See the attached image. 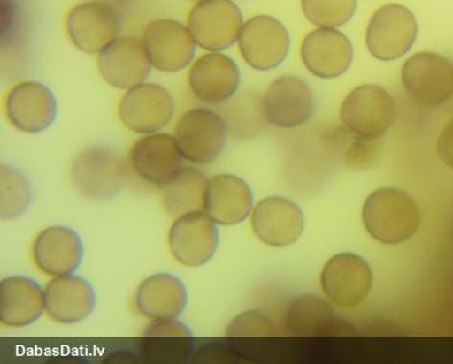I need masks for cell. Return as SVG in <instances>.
Listing matches in <instances>:
<instances>
[{"label":"cell","instance_id":"1","mask_svg":"<svg viewBox=\"0 0 453 364\" xmlns=\"http://www.w3.org/2000/svg\"><path fill=\"white\" fill-rule=\"evenodd\" d=\"M362 222L372 239L386 245L409 241L421 224L418 204L407 192L381 188L366 199Z\"/></svg>","mask_w":453,"mask_h":364},{"label":"cell","instance_id":"2","mask_svg":"<svg viewBox=\"0 0 453 364\" xmlns=\"http://www.w3.org/2000/svg\"><path fill=\"white\" fill-rule=\"evenodd\" d=\"M402 83L415 103L441 105L453 95V63L439 53H415L402 68Z\"/></svg>","mask_w":453,"mask_h":364},{"label":"cell","instance_id":"3","mask_svg":"<svg viewBox=\"0 0 453 364\" xmlns=\"http://www.w3.org/2000/svg\"><path fill=\"white\" fill-rule=\"evenodd\" d=\"M395 118L394 98L380 86H359L342 103V124L361 138H381L391 128Z\"/></svg>","mask_w":453,"mask_h":364},{"label":"cell","instance_id":"4","mask_svg":"<svg viewBox=\"0 0 453 364\" xmlns=\"http://www.w3.org/2000/svg\"><path fill=\"white\" fill-rule=\"evenodd\" d=\"M418 35L415 15L402 4L380 7L366 29V47L372 57L392 62L404 57Z\"/></svg>","mask_w":453,"mask_h":364},{"label":"cell","instance_id":"5","mask_svg":"<svg viewBox=\"0 0 453 364\" xmlns=\"http://www.w3.org/2000/svg\"><path fill=\"white\" fill-rule=\"evenodd\" d=\"M242 14L232 0H201L188 15V27L197 47L221 52L239 42Z\"/></svg>","mask_w":453,"mask_h":364},{"label":"cell","instance_id":"6","mask_svg":"<svg viewBox=\"0 0 453 364\" xmlns=\"http://www.w3.org/2000/svg\"><path fill=\"white\" fill-rule=\"evenodd\" d=\"M174 139L187 161L206 165L224 151L226 123L219 113L210 109H191L180 118Z\"/></svg>","mask_w":453,"mask_h":364},{"label":"cell","instance_id":"7","mask_svg":"<svg viewBox=\"0 0 453 364\" xmlns=\"http://www.w3.org/2000/svg\"><path fill=\"white\" fill-rule=\"evenodd\" d=\"M65 29L71 42L81 52L95 55L105 49L120 34L118 10L104 2H85L68 12Z\"/></svg>","mask_w":453,"mask_h":364},{"label":"cell","instance_id":"8","mask_svg":"<svg viewBox=\"0 0 453 364\" xmlns=\"http://www.w3.org/2000/svg\"><path fill=\"white\" fill-rule=\"evenodd\" d=\"M71 177L75 188L88 199H112L123 188L126 171L120 158L110 148L95 146L75 158Z\"/></svg>","mask_w":453,"mask_h":364},{"label":"cell","instance_id":"9","mask_svg":"<svg viewBox=\"0 0 453 364\" xmlns=\"http://www.w3.org/2000/svg\"><path fill=\"white\" fill-rule=\"evenodd\" d=\"M173 112L171 93L156 83H141L127 90L118 109L121 123L141 135H150L165 128Z\"/></svg>","mask_w":453,"mask_h":364},{"label":"cell","instance_id":"10","mask_svg":"<svg viewBox=\"0 0 453 364\" xmlns=\"http://www.w3.org/2000/svg\"><path fill=\"white\" fill-rule=\"evenodd\" d=\"M239 48L242 59L253 70H274L288 57L290 37L277 18L257 15L242 25Z\"/></svg>","mask_w":453,"mask_h":364},{"label":"cell","instance_id":"11","mask_svg":"<svg viewBox=\"0 0 453 364\" xmlns=\"http://www.w3.org/2000/svg\"><path fill=\"white\" fill-rule=\"evenodd\" d=\"M263 116L278 128H297L312 118L315 98L310 85L295 75L278 78L262 100Z\"/></svg>","mask_w":453,"mask_h":364},{"label":"cell","instance_id":"12","mask_svg":"<svg viewBox=\"0 0 453 364\" xmlns=\"http://www.w3.org/2000/svg\"><path fill=\"white\" fill-rule=\"evenodd\" d=\"M321 287L335 305L354 307L368 298L373 287V272L358 254L342 253L324 265Z\"/></svg>","mask_w":453,"mask_h":364},{"label":"cell","instance_id":"13","mask_svg":"<svg viewBox=\"0 0 453 364\" xmlns=\"http://www.w3.org/2000/svg\"><path fill=\"white\" fill-rule=\"evenodd\" d=\"M217 224L203 212H191L177 217L169 231V247L180 264L202 267L219 249Z\"/></svg>","mask_w":453,"mask_h":364},{"label":"cell","instance_id":"14","mask_svg":"<svg viewBox=\"0 0 453 364\" xmlns=\"http://www.w3.org/2000/svg\"><path fill=\"white\" fill-rule=\"evenodd\" d=\"M144 48L151 65L161 72H179L194 59L195 42L188 27L174 19H156L143 32Z\"/></svg>","mask_w":453,"mask_h":364},{"label":"cell","instance_id":"15","mask_svg":"<svg viewBox=\"0 0 453 364\" xmlns=\"http://www.w3.org/2000/svg\"><path fill=\"white\" fill-rule=\"evenodd\" d=\"M97 67L108 85L130 90L148 80L151 62L143 40L127 35L118 37L98 53Z\"/></svg>","mask_w":453,"mask_h":364},{"label":"cell","instance_id":"16","mask_svg":"<svg viewBox=\"0 0 453 364\" xmlns=\"http://www.w3.org/2000/svg\"><path fill=\"white\" fill-rule=\"evenodd\" d=\"M250 224L263 244L286 247L300 239L305 219L303 209L293 200L273 196L260 200L253 209Z\"/></svg>","mask_w":453,"mask_h":364},{"label":"cell","instance_id":"17","mask_svg":"<svg viewBox=\"0 0 453 364\" xmlns=\"http://www.w3.org/2000/svg\"><path fill=\"white\" fill-rule=\"evenodd\" d=\"M58 102L44 83L27 80L15 85L6 98V116L10 123L27 133H40L57 118Z\"/></svg>","mask_w":453,"mask_h":364},{"label":"cell","instance_id":"18","mask_svg":"<svg viewBox=\"0 0 453 364\" xmlns=\"http://www.w3.org/2000/svg\"><path fill=\"white\" fill-rule=\"evenodd\" d=\"M301 59L311 74L323 80H333L350 68L353 45L339 30L320 27L303 39Z\"/></svg>","mask_w":453,"mask_h":364},{"label":"cell","instance_id":"19","mask_svg":"<svg viewBox=\"0 0 453 364\" xmlns=\"http://www.w3.org/2000/svg\"><path fill=\"white\" fill-rule=\"evenodd\" d=\"M188 85L197 100L219 105L235 95L240 86V70L227 55L206 53L192 64Z\"/></svg>","mask_w":453,"mask_h":364},{"label":"cell","instance_id":"20","mask_svg":"<svg viewBox=\"0 0 453 364\" xmlns=\"http://www.w3.org/2000/svg\"><path fill=\"white\" fill-rule=\"evenodd\" d=\"M183 154L168 133H150L135 141L131 150L134 171L144 181L164 186L181 171Z\"/></svg>","mask_w":453,"mask_h":364},{"label":"cell","instance_id":"21","mask_svg":"<svg viewBox=\"0 0 453 364\" xmlns=\"http://www.w3.org/2000/svg\"><path fill=\"white\" fill-rule=\"evenodd\" d=\"M32 254L35 265L45 275H70L82 262V239L70 227L50 226L37 235L33 244Z\"/></svg>","mask_w":453,"mask_h":364},{"label":"cell","instance_id":"22","mask_svg":"<svg viewBox=\"0 0 453 364\" xmlns=\"http://www.w3.org/2000/svg\"><path fill=\"white\" fill-rule=\"evenodd\" d=\"M44 292L45 312L57 322H81L95 310L96 294L92 284L73 273L50 280Z\"/></svg>","mask_w":453,"mask_h":364},{"label":"cell","instance_id":"23","mask_svg":"<svg viewBox=\"0 0 453 364\" xmlns=\"http://www.w3.org/2000/svg\"><path fill=\"white\" fill-rule=\"evenodd\" d=\"M253 196L244 179L233 174H219L207 182L204 212L222 226L242 224L252 212Z\"/></svg>","mask_w":453,"mask_h":364},{"label":"cell","instance_id":"24","mask_svg":"<svg viewBox=\"0 0 453 364\" xmlns=\"http://www.w3.org/2000/svg\"><path fill=\"white\" fill-rule=\"evenodd\" d=\"M45 292L35 280L9 277L0 282V321L10 328H25L42 317Z\"/></svg>","mask_w":453,"mask_h":364},{"label":"cell","instance_id":"25","mask_svg":"<svg viewBox=\"0 0 453 364\" xmlns=\"http://www.w3.org/2000/svg\"><path fill=\"white\" fill-rule=\"evenodd\" d=\"M188 300L186 285L169 273H157L144 279L135 295L136 307L150 320L180 317Z\"/></svg>","mask_w":453,"mask_h":364},{"label":"cell","instance_id":"26","mask_svg":"<svg viewBox=\"0 0 453 364\" xmlns=\"http://www.w3.org/2000/svg\"><path fill=\"white\" fill-rule=\"evenodd\" d=\"M285 325L288 333L300 336L346 335L356 330L316 295L295 298L286 312Z\"/></svg>","mask_w":453,"mask_h":364},{"label":"cell","instance_id":"27","mask_svg":"<svg viewBox=\"0 0 453 364\" xmlns=\"http://www.w3.org/2000/svg\"><path fill=\"white\" fill-rule=\"evenodd\" d=\"M206 177L194 168H181L172 181L162 186V201L172 216L204 211Z\"/></svg>","mask_w":453,"mask_h":364},{"label":"cell","instance_id":"28","mask_svg":"<svg viewBox=\"0 0 453 364\" xmlns=\"http://www.w3.org/2000/svg\"><path fill=\"white\" fill-rule=\"evenodd\" d=\"M32 200V188L27 177L12 168L0 169V215L4 221L21 216Z\"/></svg>","mask_w":453,"mask_h":364},{"label":"cell","instance_id":"29","mask_svg":"<svg viewBox=\"0 0 453 364\" xmlns=\"http://www.w3.org/2000/svg\"><path fill=\"white\" fill-rule=\"evenodd\" d=\"M301 7L311 24L334 29L350 21L357 0H301Z\"/></svg>","mask_w":453,"mask_h":364},{"label":"cell","instance_id":"30","mask_svg":"<svg viewBox=\"0 0 453 364\" xmlns=\"http://www.w3.org/2000/svg\"><path fill=\"white\" fill-rule=\"evenodd\" d=\"M277 335L274 323L271 322L267 315L257 310L242 313L237 315L227 326L226 336L229 337H257V336Z\"/></svg>","mask_w":453,"mask_h":364},{"label":"cell","instance_id":"31","mask_svg":"<svg viewBox=\"0 0 453 364\" xmlns=\"http://www.w3.org/2000/svg\"><path fill=\"white\" fill-rule=\"evenodd\" d=\"M383 155V144L377 139L361 138L354 141L344 154V163L351 171H365L373 169Z\"/></svg>","mask_w":453,"mask_h":364},{"label":"cell","instance_id":"32","mask_svg":"<svg viewBox=\"0 0 453 364\" xmlns=\"http://www.w3.org/2000/svg\"><path fill=\"white\" fill-rule=\"evenodd\" d=\"M144 337H191V330L184 323L172 320H153L146 328Z\"/></svg>","mask_w":453,"mask_h":364},{"label":"cell","instance_id":"33","mask_svg":"<svg viewBox=\"0 0 453 364\" xmlns=\"http://www.w3.org/2000/svg\"><path fill=\"white\" fill-rule=\"evenodd\" d=\"M437 153L448 168L453 169V120L441 131L437 141Z\"/></svg>","mask_w":453,"mask_h":364},{"label":"cell","instance_id":"34","mask_svg":"<svg viewBox=\"0 0 453 364\" xmlns=\"http://www.w3.org/2000/svg\"><path fill=\"white\" fill-rule=\"evenodd\" d=\"M197 2H201V0H197Z\"/></svg>","mask_w":453,"mask_h":364}]
</instances>
